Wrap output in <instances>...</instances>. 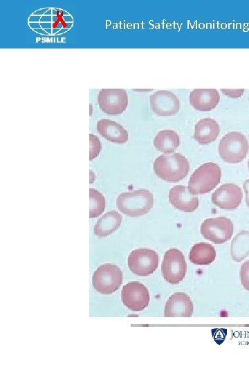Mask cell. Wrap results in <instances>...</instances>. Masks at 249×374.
<instances>
[{"mask_svg":"<svg viewBox=\"0 0 249 374\" xmlns=\"http://www.w3.org/2000/svg\"><path fill=\"white\" fill-rule=\"evenodd\" d=\"M96 129L105 139L114 143H124L128 141L127 131L119 123L110 119H100L98 121Z\"/></svg>","mask_w":249,"mask_h":374,"instance_id":"e0dca14e","label":"cell"},{"mask_svg":"<svg viewBox=\"0 0 249 374\" xmlns=\"http://www.w3.org/2000/svg\"><path fill=\"white\" fill-rule=\"evenodd\" d=\"M102 150V145L99 139L92 134H89V159L91 161L96 158Z\"/></svg>","mask_w":249,"mask_h":374,"instance_id":"cb8c5ba5","label":"cell"},{"mask_svg":"<svg viewBox=\"0 0 249 374\" xmlns=\"http://www.w3.org/2000/svg\"><path fill=\"white\" fill-rule=\"evenodd\" d=\"M90 211L89 217L95 218L101 215L106 207V200L103 195L98 190L89 189Z\"/></svg>","mask_w":249,"mask_h":374,"instance_id":"603a6c76","label":"cell"},{"mask_svg":"<svg viewBox=\"0 0 249 374\" xmlns=\"http://www.w3.org/2000/svg\"><path fill=\"white\" fill-rule=\"evenodd\" d=\"M127 265L133 274L139 276H147L156 270L158 266V255L156 251L148 248L136 249L129 253Z\"/></svg>","mask_w":249,"mask_h":374,"instance_id":"ba28073f","label":"cell"},{"mask_svg":"<svg viewBox=\"0 0 249 374\" xmlns=\"http://www.w3.org/2000/svg\"><path fill=\"white\" fill-rule=\"evenodd\" d=\"M122 220V215L116 211L105 213L98 220L94 226L95 235L100 238L111 235L120 227Z\"/></svg>","mask_w":249,"mask_h":374,"instance_id":"d6986e66","label":"cell"},{"mask_svg":"<svg viewBox=\"0 0 249 374\" xmlns=\"http://www.w3.org/2000/svg\"><path fill=\"white\" fill-rule=\"evenodd\" d=\"M248 170H249V159L248 161Z\"/></svg>","mask_w":249,"mask_h":374,"instance_id":"f1b7e54d","label":"cell"},{"mask_svg":"<svg viewBox=\"0 0 249 374\" xmlns=\"http://www.w3.org/2000/svg\"><path fill=\"white\" fill-rule=\"evenodd\" d=\"M154 145L160 152L169 154L176 150L180 145L178 134L170 130H161L154 139Z\"/></svg>","mask_w":249,"mask_h":374,"instance_id":"44dd1931","label":"cell"},{"mask_svg":"<svg viewBox=\"0 0 249 374\" xmlns=\"http://www.w3.org/2000/svg\"><path fill=\"white\" fill-rule=\"evenodd\" d=\"M189 258L194 265H208L216 259V250L210 244L196 243L191 248Z\"/></svg>","mask_w":249,"mask_h":374,"instance_id":"ffe728a7","label":"cell"},{"mask_svg":"<svg viewBox=\"0 0 249 374\" xmlns=\"http://www.w3.org/2000/svg\"><path fill=\"white\" fill-rule=\"evenodd\" d=\"M187 265L182 251L172 248L164 255L161 265L163 278L169 283L175 285L181 282L185 276Z\"/></svg>","mask_w":249,"mask_h":374,"instance_id":"52a82bcc","label":"cell"},{"mask_svg":"<svg viewBox=\"0 0 249 374\" xmlns=\"http://www.w3.org/2000/svg\"><path fill=\"white\" fill-rule=\"evenodd\" d=\"M169 202L177 209L184 212H193L199 206V199L192 195L187 186L177 185L169 192Z\"/></svg>","mask_w":249,"mask_h":374,"instance_id":"9a60e30c","label":"cell"},{"mask_svg":"<svg viewBox=\"0 0 249 374\" xmlns=\"http://www.w3.org/2000/svg\"><path fill=\"white\" fill-rule=\"evenodd\" d=\"M122 283V272L116 265L106 263L93 274L92 285L99 293L110 294L117 291Z\"/></svg>","mask_w":249,"mask_h":374,"instance_id":"8992f818","label":"cell"},{"mask_svg":"<svg viewBox=\"0 0 249 374\" xmlns=\"http://www.w3.org/2000/svg\"><path fill=\"white\" fill-rule=\"evenodd\" d=\"M242 197V190L237 185L224 184L212 193V202L221 209L232 211L240 205Z\"/></svg>","mask_w":249,"mask_h":374,"instance_id":"7c38bea8","label":"cell"},{"mask_svg":"<svg viewBox=\"0 0 249 374\" xmlns=\"http://www.w3.org/2000/svg\"><path fill=\"white\" fill-rule=\"evenodd\" d=\"M219 132L220 127L214 119L205 118L195 125L194 138L200 144H209L216 139Z\"/></svg>","mask_w":249,"mask_h":374,"instance_id":"ac0fdd59","label":"cell"},{"mask_svg":"<svg viewBox=\"0 0 249 374\" xmlns=\"http://www.w3.org/2000/svg\"><path fill=\"white\" fill-rule=\"evenodd\" d=\"M153 112L160 116H170L177 114L180 109V101L172 91L160 90L149 98Z\"/></svg>","mask_w":249,"mask_h":374,"instance_id":"4fadbf2b","label":"cell"},{"mask_svg":"<svg viewBox=\"0 0 249 374\" xmlns=\"http://www.w3.org/2000/svg\"><path fill=\"white\" fill-rule=\"evenodd\" d=\"M221 91L223 94L231 97V98H237L243 95L244 89H221Z\"/></svg>","mask_w":249,"mask_h":374,"instance_id":"484cf974","label":"cell"},{"mask_svg":"<svg viewBox=\"0 0 249 374\" xmlns=\"http://www.w3.org/2000/svg\"><path fill=\"white\" fill-rule=\"evenodd\" d=\"M153 168L159 178L167 182L176 183L187 175L190 163L180 153L164 154L155 159Z\"/></svg>","mask_w":249,"mask_h":374,"instance_id":"7a4b0ae2","label":"cell"},{"mask_svg":"<svg viewBox=\"0 0 249 374\" xmlns=\"http://www.w3.org/2000/svg\"><path fill=\"white\" fill-rule=\"evenodd\" d=\"M248 142L239 132H230L224 135L219 143V154L225 162L237 163L242 161L248 154Z\"/></svg>","mask_w":249,"mask_h":374,"instance_id":"5b68a950","label":"cell"},{"mask_svg":"<svg viewBox=\"0 0 249 374\" xmlns=\"http://www.w3.org/2000/svg\"><path fill=\"white\" fill-rule=\"evenodd\" d=\"M30 28L44 35H57L69 30L73 24L72 16L66 11L55 8H41L28 18Z\"/></svg>","mask_w":249,"mask_h":374,"instance_id":"6da1fadb","label":"cell"},{"mask_svg":"<svg viewBox=\"0 0 249 374\" xmlns=\"http://www.w3.org/2000/svg\"><path fill=\"white\" fill-rule=\"evenodd\" d=\"M154 206V196L147 189H138L118 195L117 207L123 214L138 217L148 213Z\"/></svg>","mask_w":249,"mask_h":374,"instance_id":"3957f363","label":"cell"},{"mask_svg":"<svg viewBox=\"0 0 249 374\" xmlns=\"http://www.w3.org/2000/svg\"><path fill=\"white\" fill-rule=\"evenodd\" d=\"M239 276L242 286L249 292V260L241 265Z\"/></svg>","mask_w":249,"mask_h":374,"instance_id":"d4e9b609","label":"cell"},{"mask_svg":"<svg viewBox=\"0 0 249 374\" xmlns=\"http://www.w3.org/2000/svg\"><path fill=\"white\" fill-rule=\"evenodd\" d=\"M95 177L94 172L90 170V183L92 184L95 181Z\"/></svg>","mask_w":249,"mask_h":374,"instance_id":"83f0119b","label":"cell"},{"mask_svg":"<svg viewBox=\"0 0 249 374\" xmlns=\"http://www.w3.org/2000/svg\"><path fill=\"white\" fill-rule=\"evenodd\" d=\"M123 304L132 311H142L150 301V295L147 287L138 281L129 282L124 285L121 292Z\"/></svg>","mask_w":249,"mask_h":374,"instance_id":"8fae6325","label":"cell"},{"mask_svg":"<svg viewBox=\"0 0 249 374\" xmlns=\"http://www.w3.org/2000/svg\"><path fill=\"white\" fill-rule=\"evenodd\" d=\"M101 110L108 115H119L128 106V96L124 89H102L98 95Z\"/></svg>","mask_w":249,"mask_h":374,"instance_id":"30bf717a","label":"cell"},{"mask_svg":"<svg viewBox=\"0 0 249 374\" xmlns=\"http://www.w3.org/2000/svg\"><path fill=\"white\" fill-rule=\"evenodd\" d=\"M194 305L190 297L183 292H176L167 299L165 305V317H191Z\"/></svg>","mask_w":249,"mask_h":374,"instance_id":"5bb4252c","label":"cell"},{"mask_svg":"<svg viewBox=\"0 0 249 374\" xmlns=\"http://www.w3.org/2000/svg\"><path fill=\"white\" fill-rule=\"evenodd\" d=\"M221 170L213 162L202 164L190 177L188 188L192 195H202L212 190L220 182Z\"/></svg>","mask_w":249,"mask_h":374,"instance_id":"277c9868","label":"cell"},{"mask_svg":"<svg viewBox=\"0 0 249 374\" xmlns=\"http://www.w3.org/2000/svg\"><path fill=\"white\" fill-rule=\"evenodd\" d=\"M232 258L241 262L249 255V231H241L232 239L230 246Z\"/></svg>","mask_w":249,"mask_h":374,"instance_id":"7402d4cb","label":"cell"},{"mask_svg":"<svg viewBox=\"0 0 249 374\" xmlns=\"http://www.w3.org/2000/svg\"><path fill=\"white\" fill-rule=\"evenodd\" d=\"M243 187L246 193V203L247 206L249 207V179L243 182Z\"/></svg>","mask_w":249,"mask_h":374,"instance_id":"4316f807","label":"cell"},{"mask_svg":"<svg viewBox=\"0 0 249 374\" xmlns=\"http://www.w3.org/2000/svg\"><path fill=\"white\" fill-rule=\"evenodd\" d=\"M220 100L219 91L215 89H195L190 93V103L196 110L211 111Z\"/></svg>","mask_w":249,"mask_h":374,"instance_id":"2e32d148","label":"cell"},{"mask_svg":"<svg viewBox=\"0 0 249 374\" xmlns=\"http://www.w3.org/2000/svg\"><path fill=\"white\" fill-rule=\"evenodd\" d=\"M233 231L232 220L225 217L208 218L201 225L202 235L215 244H223L229 240Z\"/></svg>","mask_w":249,"mask_h":374,"instance_id":"9c48e42d","label":"cell"}]
</instances>
